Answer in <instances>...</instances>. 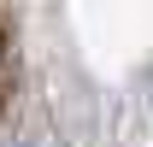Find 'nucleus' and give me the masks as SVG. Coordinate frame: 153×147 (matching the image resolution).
I'll use <instances>...</instances> for the list:
<instances>
[{"mask_svg": "<svg viewBox=\"0 0 153 147\" xmlns=\"http://www.w3.org/2000/svg\"><path fill=\"white\" fill-rule=\"evenodd\" d=\"M12 147H24V141H12Z\"/></svg>", "mask_w": 153, "mask_h": 147, "instance_id": "f257e3e1", "label": "nucleus"}]
</instances>
